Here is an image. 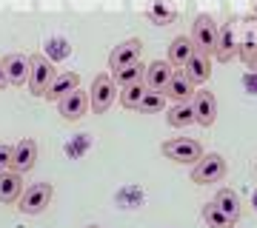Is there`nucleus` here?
<instances>
[{
    "instance_id": "8",
    "label": "nucleus",
    "mask_w": 257,
    "mask_h": 228,
    "mask_svg": "<svg viewBox=\"0 0 257 228\" xmlns=\"http://www.w3.org/2000/svg\"><path fill=\"white\" fill-rule=\"evenodd\" d=\"M57 109L63 114V120H80L86 111L92 109V100H89V91H83L80 86L74 91H69L66 97L57 100Z\"/></svg>"
},
{
    "instance_id": "11",
    "label": "nucleus",
    "mask_w": 257,
    "mask_h": 228,
    "mask_svg": "<svg viewBox=\"0 0 257 228\" xmlns=\"http://www.w3.org/2000/svg\"><path fill=\"white\" fill-rule=\"evenodd\" d=\"M23 174H18L15 168H6L0 171V202L3 205H15V202L23 197Z\"/></svg>"
},
{
    "instance_id": "28",
    "label": "nucleus",
    "mask_w": 257,
    "mask_h": 228,
    "mask_svg": "<svg viewBox=\"0 0 257 228\" xmlns=\"http://www.w3.org/2000/svg\"><path fill=\"white\" fill-rule=\"evenodd\" d=\"M254 168H257V165H254Z\"/></svg>"
},
{
    "instance_id": "24",
    "label": "nucleus",
    "mask_w": 257,
    "mask_h": 228,
    "mask_svg": "<svg viewBox=\"0 0 257 228\" xmlns=\"http://www.w3.org/2000/svg\"><path fill=\"white\" fill-rule=\"evenodd\" d=\"M12 163V146L9 143H0V171H6Z\"/></svg>"
},
{
    "instance_id": "23",
    "label": "nucleus",
    "mask_w": 257,
    "mask_h": 228,
    "mask_svg": "<svg viewBox=\"0 0 257 228\" xmlns=\"http://www.w3.org/2000/svg\"><path fill=\"white\" fill-rule=\"evenodd\" d=\"M143 72H146V66L132 63V66H126V69H117V72L111 74V77H114V83L126 86V83H138V80H143Z\"/></svg>"
},
{
    "instance_id": "20",
    "label": "nucleus",
    "mask_w": 257,
    "mask_h": 228,
    "mask_svg": "<svg viewBox=\"0 0 257 228\" xmlns=\"http://www.w3.org/2000/svg\"><path fill=\"white\" fill-rule=\"evenodd\" d=\"M203 222H206L209 228H234V222L226 217V211H223L214 200L203 205Z\"/></svg>"
},
{
    "instance_id": "5",
    "label": "nucleus",
    "mask_w": 257,
    "mask_h": 228,
    "mask_svg": "<svg viewBox=\"0 0 257 228\" xmlns=\"http://www.w3.org/2000/svg\"><path fill=\"white\" fill-rule=\"evenodd\" d=\"M55 66L52 60L43 55H32L29 57V91L35 94V97H46V89L52 77H55Z\"/></svg>"
},
{
    "instance_id": "4",
    "label": "nucleus",
    "mask_w": 257,
    "mask_h": 228,
    "mask_svg": "<svg viewBox=\"0 0 257 228\" xmlns=\"http://www.w3.org/2000/svg\"><path fill=\"white\" fill-rule=\"evenodd\" d=\"M229 171L226 165V157L223 154H203L192 168V182H200V185H209V182H220Z\"/></svg>"
},
{
    "instance_id": "19",
    "label": "nucleus",
    "mask_w": 257,
    "mask_h": 228,
    "mask_svg": "<svg viewBox=\"0 0 257 228\" xmlns=\"http://www.w3.org/2000/svg\"><path fill=\"white\" fill-rule=\"evenodd\" d=\"M166 123L172 128H183V126H194L197 120H194V109H192V100L189 103H175L169 114H166Z\"/></svg>"
},
{
    "instance_id": "12",
    "label": "nucleus",
    "mask_w": 257,
    "mask_h": 228,
    "mask_svg": "<svg viewBox=\"0 0 257 228\" xmlns=\"http://www.w3.org/2000/svg\"><path fill=\"white\" fill-rule=\"evenodd\" d=\"M194 91H197V86H194L183 72H175L172 80L163 86V94L169 97V100H175V103H189L194 97Z\"/></svg>"
},
{
    "instance_id": "6",
    "label": "nucleus",
    "mask_w": 257,
    "mask_h": 228,
    "mask_svg": "<svg viewBox=\"0 0 257 228\" xmlns=\"http://www.w3.org/2000/svg\"><path fill=\"white\" fill-rule=\"evenodd\" d=\"M52 202V185L49 182H35V185H29L23 197L18 200V208L29 217H35V214H43L46 205Z\"/></svg>"
},
{
    "instance_id": "21",
    "label": "nucleus",
    "mask_w": 257,
    "mask_h": 228,
    "mask_svg": "<svg viewBox=\"0 0 257 228\" xmlns=\"http://www.w3.org/2000/svg\"><path fill=\"white\" fill-rule=\"evenodd\" d=\"M143 94H146V83L143 80L126 83V86L120 89V103H123V109H138L140 100H143Z\"/></svg>"
},
{
    "instance_id": "9",
    "label": "nucleus",
    "mask_w": 257,
    "mask_h": 228,
    "mask_svg": "<svg viewBox=\"0 0 257 228\" xmlns=\"http://www.w3.org/2000/svg\"><path fill=\"white\" fill-rule=\"evenodd\" d=\"M192 109H194V120H197V126H206L209 128L214 120H217V97H214V91H194L192 97Z\"/></svg>"
},
{
    "instance_id": "22",
    "label": "nucleus",
    "mask_w": 257,
    "mask_h": 228,
    "mask_svg": "<svg viewBox=\"0 0 257 228\" xmlns=\"http://www.w3.org/2000/svg\"><path fill=\"white\" fill-rule=\"evenodd\" d=\"M166 100H169V97H166L163 91H152V89H146V94H143V100H140L138 111H140V114H155V111H163Z\"/></svg>"
},
{
    "instance_id": "3",
    "label": "nucleus",
    "mask_w": 257,
    "mask_h": 228,
    "mask_svg": "<svg viewBox=\"0 0 257 228\" xmlns=\"http://www.w3.org/2000/svg\"><path fill=\"white\" fill-rule=\"evenodd\" d=\"M114 97H117V83H114V77L106 74V72L94 74L92 91H89V100H92V111H94V114H106V111L111 109Z\"/></svg>"
},
{
    "instance_id": "2",
    "label": "nucleus",
    "mask_w": 257,
    "mask_h": 228,
    "mask_svg": "<svg viewBox=\"0 0 257 228\" xmlns=\"http://www.w3.org/2000/svg\"><path fill=\"white\" fill-rule=\"evenodd\" d=\"M163 157L175 160V163H183V165H194L197 160L203 157V146L192 137H175V140H166L160 146Z\"/></svg>"
},
{
    "instance_id": "27",
    "label": "nucleus",
    "mask_w": 257,
    "mask_h": 228,
    "mask_svg": "<svg viewBox=\"0 0 257 228\" xmlns=\"http://www.w3.org/2000/svg\"><path fill=\"white\" fill-rule=\"evenodd\" d=\"M89 228H100V225H89Z\"/></svg>"
},
{
    "instance_id": "17",
    "label": "nucleus",
    "mask_w": 257,
    "mask_h": 228,
    "mask_svg": "<svg viewBox=\"0 0 257 228\" xmlns=\"http://www.w3.org/2000/svg\"><path fill=\"white\" fill-rule=\"evenodd\" d=\"M197 49H194V43H192V37H186V35H180V37H175L172 43H169V63L175 66V69H183L186 66V60L194 55Z\"/></svg>"
},
{
    "instance_id": "18",
    "label": "nucleus",
    "mask_w": 257,
    "mask_h": 228,
    "mask_svg": "<svg viewBox=\"0 0 257 228\" xmlns=\"http://www.w3.org/2000/svg\"><path fill=\"white\" fill-rule=\"evenodd\" d=\"M214 202L220 205L223 211H226V217L237 225V219H240V211H243V202H240L237 191H231V188H220L217 191V197H214Z\"/></svg>"
},
{
    "instance_id": "25",
    "label": "nucleus",
    "mask_w": 257,
    "mask_h": 228,
    "mask_svg": "<svg viewBox=\"0 0 257 228\" xmlns=\"http://www.w3.org/2000/svg\"><path fill=\"white\" fill-rule=\"evenodd\" d=\"M9 86V77H6V69H3V60H0V89Z\"/></svg>"
},
{
    "instance_id": "7",
    "label": "nucleus",
    "mask_w": 257,
    "mask_h": 228,
    "mask_svg": "<svg viewBox=\"0 0 257 228\" xmlns=\"http://www.w3.org/2000/svg\"><path fill=\"white\" fill-rule=\"evenodd\" d=\"M35 163H37V140L23 137L20 143L12 146V163H9V168H15L18 174H26V171L35 168Z\"/></svg>"
},
{
    "instance_id": "16",
    "label": "nucleus",
    "mask_w": 257,
    "mask_h": 228,
    "mask_svg": "<svg viewBox=\"0 0 257 228\" xmlns=\"http://www.w3.org/2000/svg\"><path fill=\"white\" fill-rule=\"evenodd\" d=\"M80 86V77L74 72H60V74H55L52 77V83H49V89H46V97L49 100H60V97H66L69 91H74Z\"/></svg>"
},
{
    "instance_id": "13",
    "label": "nucleus",
    "mask_w": 257,
    "mask_h": 228,
    "mask_svg": "<svg viewBox=\"0 0 257 228\" xmlns=\"http://www.w3.org/2000/svg\"><path fill=\"white\" fill-rule=\"evenodd\" d=\"M172 74H175V66L169 63V60H155V63L146 66L143 83H146V89H152V91H163V86L172 80Z\"/></svg>"
},
{
    "instance_id": "26",
    "label": "nucleus",
    "mask_w": 257,
    "mask_h": 228,
    "mask_svg": "<svg viewBox=\"0 0 257 228\" xmlns=\"http://www.w3.org/2000/svg\"><path fill=\"white\" fill-rule=\"evenodd\" d=\"M246 60H248V66H251V69H257V52H254V55H246Z\"/></svg>"
},
{
    "instance_id": "10",
    "label": "nucleus",
    "mask_w": 257,
    "mask_h": 228,
    "mask_svg": "<svg viewBox=\"0 0 257 228\" xmlns=\"http://www.w3.org/2000/svg\"><path fill=\"white\" fill-rule=\"evenodd\" d=\"M140 52H143V43H140L138 37H132L126 43L114 46L111 55H109V69L117 72V69H126V66H132V63H140Z\"/></svg>"
},
{
    "instance_id": "15",
    "label": "nucleus",
    "mask_w": 257,
    "mask_h": 228,
    "mask_svg": "<svg viewBox=\"0 0 257 228\" xmlns=\"http://www.w3.org/2000/svg\"><path fill=\"white\" fill-rule=\"evenodd\" d=\"M183 74L194 86H203V83L211 77V63H209V55H203V52H194L183 66Z\"/></svg>"
},
{
    "instance_id": "1",
    "label": "nucleus",
    "mask_w": 257,
    "mask_h": 228,
    "mask_svg": "<svg viewBox=\"0 0 257 228\" xmlns=\"http://www.w3.org/2000/svg\"><path fill=\"white\" fill-rule=\"evenodd\" d=\"M192 43L197 52L203 55H217V40H220V32H217V23L209 18V15H197L192 23Z\"/></svg>"
},
{
    "instance_id": "14",
    "label": "nucleus",
    "mask_w": 257,
    "mask_h": 228,
    "mask_svg": "<svg viewBox=\"0 0 257 228\" xmlns=\"http://www.w3.org/2000/svg\"><path fill=\"white\" fill-rule=\"evenodd\" d=\"M3 69H6V77H9V86H23L29 83V57L15 52V55L3 57Z\"/></svg>"
}]
</instances>
